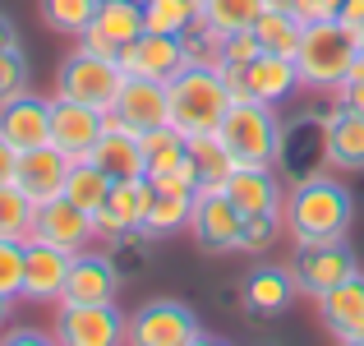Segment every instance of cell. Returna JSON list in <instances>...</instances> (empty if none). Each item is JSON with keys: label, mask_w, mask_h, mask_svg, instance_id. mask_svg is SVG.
<instances>
[{"label": "cell", "mask_w": 364, "mask_h": 346, "mask_svg": "<svg viewBox=\"0 0 364 346\" xmlns=\"http://www.w3.org/2000/svg\"><path fill=\"white\" fill-rule=\"evenodd\" d=\"M263 9H267V0H203L198 23L213 28L217 37H231V33H249Z\"/></svg>", "instance_id": "27"}, {"label": "cell", "mask_w": 364, "mask_h": 346, "mask_svg": "<svg viewBox=\"0 0 364 346\" xmlns=\"http://www.w3.org/2000/svg\"><path fill=\"white\" fill-rule=\"evenodd\" d=\"M332 98H337V107H341V111L364 115V79H346L337 93H332Z\"/></svg>", "instance_id": "43"}, {"label": "cell", "mask_w": 364, "mask_h": 346, "mask_svg": "<svg viewBox=\"0 0 364 346\" xmlns=\"http://www.w3.org/2000/svg\"><path fill=\"white\" fill-rule=\"evenodd\" d=\"M341 346H364V337H355V342H341Z\"/></svg>", "instance_id": "51"}, {"label": "cell", "mask_w": 364, "mask_h": 346, "mask_svg": "<svg viewBox=\"0 0 364 346\" xmlns=\"http://www.w3.org/2000/svg\"><path fill=\"white\" fill-rule=\"evenodd\" d=\"M222 189L245 217H282L286 189L277 180V167H235Z\"/></svg>", "instance_id": "18"}, {"label": "cell", "mask_w": 364, "mask_h": 346, "mask_svg": "<svg viewBox=\"0 0 364 346\" xmlns=\"http://www.w3.org/2000/svg\"><path fill=\"white\" fill-rule=\"evenodd\" d=\"M295 295H300V286H295L291 268H282V263L254 268V273L245 277V286H240V305L254 314V319H277V314H286Z\"/></svg>", "instance_id": "21"}, {"label": "cell", "mask_w": 364, "mask_h": 346, "mask_svg": "<svg viewBox=\"0 0 364 346\" xmlns=\"http://www.w3.org/2000/svg\"><path fill=\"white\" fill-rule=\"evenodd\" d=\"M148 180H116L102 204V213L92 217L97 222V240H129L143 236V217H148Z\"/></svg>", "instance_id": "15"}, {"label": "cell", "mask_w": 364, "mask_h": 346, "mask_svg": "<svg viewBox=\"0 0 364 346\" xmlns=\"http://www.w3.org/2000/svg\"><path fill=\"white\" fill-rule=\"evenodd\" d=\"M189 208H194V199H185V194H157V189H152V194H148V217H143V236L161 240V236L185 231L189 226Z\"/></svg>", "instance_id": "30"}, {"label": "cell", "mask_w": 364, "mask_h": 346, "mask_svg": "<svg viewBox=\"0 0 364 346\" xmlns=\"http://www.w3.org/2000/svg\"><path fill=\"white\" fill-rule=\"evenodd\" d=\"M217 134H222L226 152L235 157V167H277L286 152V130L277 107H263V102H249V98L231 102Z\"/></svg>", "instance_id": "4"}, {"label": "cell", "mask_w": 364, "mask_h": 346, "mask_svg": "<svg viewBox=\"0 0 364 346\" xmlns=\"http://www.w3.org/2000/svg\"><path fill=\"white\" fill-rule=\"evenodd\" d=\"M23 258L28 240H0V295H9V300L23 295Z\"/></svg>", "instance_id": "35"}, {"label": "cell", "mask_w": 364, "mask_h": 346, "mask_svg": "<svg viewBox=\"0 0 364 346\" xmlns=\"http://www.w3.org/2000/svg\"><path fill=\"white\" fill-rule=\"evenodd\" d=\"M258 56H263V46H258L254 28H249V33L222 37V70H245V65H254Z\"/></svg>", "instance_id": "39"}, {"label": "cell", "mask_w": 364, "mask_h": 346, "mask_svg": "<svg viewBox=\"0 0 364 346\" xmlns=\"http://www.w3.org/2000/svg\"><path fill=\"white\" fill-rule=\"evenodd\" d=\"M180 37H185V56H189V65H213V70H222V37H217L213 28L194 23L189 33H180Z\"/></svg>", "instance_id": "38"}, {"label": "cell", "mask_w": 364, "mask_h": 346, "mask_svg": "<svg viewBox=\"0 0 364 346\" xmlns=\"http://www.w3.org/2000/svg\"><path fill=\"white\" fill-rule=\"evenodd\" d=\"M355 273H360V263H355V254L346 249V240L304 245L300 254H295V263H291L295 286H300V295H309V300L328 295L337 282H346V277H355Z\"/></svg>", "instance_id": "9"}, {"label": "cell", "mask_w": 364, "mask_h": 346, "mask_svg": "<svg viewBox=\"0 0 364 346\" xmlns=\"http://www.w3.org/2000/svg\"><path fill=\"white\" fill-rule=\"evenodd\" d=\"M198 23V5L194 0H143V28L148 33H189Z\"/></svg>", "instance_id": "32"}, {"label": "cell", "mask_w": 364, "mask_h": 346, "mask_svg": "<svg viewBox=\"0 0 364 346\" xmlns=\"http://www.w3.org/2000/svg\"><path fill=\"white\" fill-rule=\"evenodd\" d=\"M102 130H107V111H92V107H79V102L51 98V143L70 162L92 157Z\"/></svg>", "instance_id": "12"}, {"label": "cell", "mask_w": 364, "mask_h": 346, "mask_svg": "<svg viewBox=\"0 0 364 346\" xmlns=\"http://www.w3.org/2000/svg\"><path fill=\"white\" fill-rule=\"evenodd\" d=\"M323 162L332 171H364V115L341 107L323 115Z\"/></svg>", "instance_id": "24"}, {"label": "cell", "mask_w": 364, "mask_h": 346, "mask_svg": "<svg viewBox=\"0 0 364 346\" xmlns=\"http://www.w3.org/2000/svg\"><path fill=\"white\" fill-rule=\"evenodd\" d=\"M139 139H143V157H148V176L152 171H171V167H180V162L189 157L185 134H180L176 125H157V130L139 134Z\"/></svg>", "instance_id": "34"}, {"label": "cell", "mask_w": 364, "mask_h": 346, "mask_svg": "<svg viewBox=\"0 0 364 346\" xmlns=\"http://www.w3.org/2000/svg\"><path fill=\"white\" fill-rule=\"evenodd\" d=\"M0 346H60L51 328H5Z\"/></svg>", "instance_id": "42"}, {"label": "cell", "mask_w": 364, "mask_h": 346, "mask_svg": "<svg viewBox=\"0 0 364 346\" xmlns=\"http://www.w3.org/2000/svg\"><path fill=\"white\" fill-rule=\"evenodd\" d=\"M189 346H231V342H226V337H213V332H198Z\"/></svg>", "instance_id": "47"}, {"label": "cell", "mask_w": 364, "mask_h": 346, "mask_svg": "<svg viewBox=\"0 0 364 346\" xmlns=\"http://www.w3.org/2000/svg\"><path fill=\"white\" fill-rule=\"evenodd\" d=\"M300 93V70H295V56H258L254 65L240 70V88L235 98L249 102H263V107H282Z\"/></svg>", "instance_id": "13"}, {"label": "cell", "mask_w": 364, "mask_h": 346, "mask_svg": "<svg viewBox=\"0 0 364 346\" xmlns=\"http://www.w3.org/2000/svg\"><path fill=\"white\" fill-rule=\"evenodd\" d=\"M166 102H171V125L189 139V134H217L222 130L235 93L226 88L222 70H213V65H185L166 83Z\"/></svg>", "instance_id": "2"}, {"label": "cell", "mask_w": 364, "mask_h": 346, "mask_svg": "<svg viewBox=\"0 0 364 346\" xmlns=\"http://www.w3.org/2000/svg\"><path fill=\"white\" fill-rule=\"evenodd\" d=\"M185 148H189V162H194V171H198V185L203 189H222L226 176L235 171V157L226 152L222 134H189Z\"/></svg>", "instance_id": "25"}, {"label": "cell", "mask_w": 364, "mask_h": 346, "mask_svg": "<svg viewBox=\"0 0 364 346\" xmlns=\"http://www.w3.org/2000/svg\"><path fill=\"white\" fill-rule=\"evenodd\" d=\"M111 120H120L124 130L134 134H148L157 125H171V102H166V83H152V79H129L124 74L120 93H116V107L107 111Z\"/></svg>", "instance_id": "14"}, {"label": "cell", "mask_w": 364, "mask_h": 346, "mask_svg": "<svg viewBox=\"0 0 364 346\" xmlns=\"http://www.w3.org/2000/svg\"><path fill=\"white\" fill-rule=\"evenodd\" d=\"M185 65H189L185 37H171V33H139L129 46H120V70L129 74V79L171 83Z\"/></svg>", "instance_id": "10"}, {"label": "cell", "mask_w": 364, "mask_h": 346, "mask_svg": "<svg viewBox=\"0 0 364 346\" xmlns=\"http://www.w3.org/2000/svg\"><path fill=\"white\" fill-rule=\"evenodd\" d=\"M92 162H97L111 180H139V176H148L143 139L134 130H124L120 120H111V115H107V130H102L97 148H92Z\"/></svg>", "instance_id": "23"}, {"label": "cell", "mask_w": 364, "mask_h": 346, "mask_svg": "<svg viewBox=\"0 0 364 346\" xmlns=\"http://www.w3.org/2000/svg\"><path fill=\"white\" fill-rule=\"evenodd\" d=\"M148 180V189H157V194H185V199H194L198 189V171H194V162H180V167H171V171H152V176H143Z\"/></svg>", "instance_id": "37"}, {"label": "cell", "mask_w": 364, "mask_h": 346, "mask_svg": "<svg viewBox=\"0 0 364 346\" xmlns=\"http://www.w3.org/2000/svg\"><path fill=\"white\" fill-rule=\"evenodd\" d=\"M318 319L337 342L364 337V273L337 282L328 295H318Z\"/></svg>", "instance_id": "22"}, {"label": "cell", "mask_w": 364, "mask_h": 346, "mask_svg": "<svg viewBox=\"0 0 364 346\" xmlns=\"http://www.w3.org/2000/svg\"><path fill=\"white\" fill-rule=\"evenodd\" d=\"M355 222V199L337 176H300L282 199V231L295 249L346 240Z\"/></svg>", "instance_id": "1"}, {"label": "cell", "mask_w": 364, "mask_h": 346, "mask_svg": "<svg viewBox=\"0 0 364 346\" xmlns=\"http://www.w3.org/2000/svg\"><path fill=\"white\" fill-rule=\"evenodd\" d=\"M111 185H116V180H111L92 157H83V162H74L70 176H65V199H70L74 208H83V213L97 217L102 204H107V194H111Z\"/></svg>", "instance_id": "26"}, {"label": "cell", "mask_w": 364, "mask_h": 346, "mask_svg": "<svg viewBox=\"0 0 364 346\" xmlns=\"http://www.w3.org/2000/svg\"><path fill=\"white\" fill-rule=\"evenodd\" d=\"M116 291H120L116 263H111L107 254H97V249H83V254H74V263H70L60 300H70V305H107V300H116Z\"/></svg>", "instance_id": "19"}, {"label": "cell", "mask_w": 364, "mask_h": 346, "mask_svg": "<svg viewBox=\"0 0 364 346\" xmlns=\"http://www.w3.org/2000/svg\"><path fill=\"white\" fill-rule=\"evenodd\" d=\"M0 134L14 143L18 152L51 143V98H37L33 88L18 93L14 102L0 107Z\"/></svg>", "instance_id": "20"}, {"label": "cell", "mask_w": 364, "mask_h": 346, "mask_svg": "<svg viewBox=\"0 0 364 346\" xmlns=\"http://www.w3.org/2000/svg\"><path fill=\"white\" fill-rule=\"evenodd\" d=\"M240 231H245V213L226 199V189H198L194 208H189V236L213 254L240 249Z\"/></svg>", "instance_id": "8"}, {"label": "cell", "mask_w": 364, "mask_h": 346, "mask_svg": "<svg viewBox=\"0 0 364 346\" xmlns=\"http://www.w3.org/2000/svg\"><path fill=\"white\" fill-rule=\"evenodd\" d=\"M124 319L116 300L107 305H70L60 300L55 305V319L51 332L60 346H124Z\"/></svg>", "instance_id": "7"}, {"label": "cell", "mask_w": 364, "mask_h": 346, "mask_svg": "<svg viewBox=\"0 0 364 346\" xmlns=\"http://www.w3.org/2000/svg\"><path fill=\"white\" fill-rule=\"evenodd\" d=\"M74 254L46 245V240H28V258H23V295L18 300L33 305H60L65 295V277H70Z\"/></svg>", "instance_id": "16"}, {"label": "cell", "mask_w": 364, "mask_h": 346, "mask_svg": "<svg viewBox=\"0 0 364 346\" xmlns=\"http://www.w3.org/2000/svg\"><path fill=\"white\" fill-rule=\"evenodd\" d=\"M14 171H18V148L5 139V134H0V185H9V180H14Z\"/></svg>", "instance_id": "45"}, {"label": "cell", "mask_w": 364, "mask_h": 346, "mask_svg": "<svg viewBox=\"0 0 364 346\" xmlns=\"http://www.w3.org/2000/svg\"><path fill=\"white\" fill-rule=\"evenodd\" d=\"M267 5H272V9H291L295 0H267Z\"/></svg>", "instance_id": "50"}, {"label": "cell", "mask_w": 364, "mask_h": 346, "mask_svg": "<svg viewBox=\"0 0 364 346\" xmlns=\"http://www.w3.org/2000/svg\"><path fill=\"white\" fill-rule=\"evenodd\" d=\"M9 310H14V300H9V295H0V332H5V323H9Z\"/></svg>", "instance_id": "48"}, {"label": "cell", "mask_w": 364, "mask_h": 346, "mask_svg": "<svg viewBox=\"0 0 364 346\" xmlns=\"http://www.w3.org/2000/svg\"><path fill=\"white\" fill-rule=\"evenodd\" d=\"M194 5H198V9H203V0H194Z\"/></svg>", "instance_id": "52"}, {"label": "cell", "mask_w": 364, "mask_h": 346, "mask_svg": "<svg viewBox=\"0 0 364 346\" xmlns=\"http://www.w3.org/2000/svg\"><path fill=\"white\" fill-rule=\"evenodd\" d=\"M37 222V204L23 194V189L9 180L0 185V240H28Z\"/></svg>", "instance_id": "31"}, {"label": "cell", "mask_w": 364, "mask_h": 346, "mask_svg": "<svg viewBox=\"0 0 364 346\" xmlns=\"http://www.w3.org/2000/svg\"><path fill=\"white\" fill-rule=\"evenodd\" d=\"M254 37L267 56H295L300 51V37H304V23L295 19V9H272L267 5L254 23Z\"/></svg>", "instance_id": "28"}, {"label": "cell", "mask_w": 364, "mask_h": 346, "mask_svg": "<svg viewBox=\"0 0 364 346\" xmlns=\"http://www.w3.org/2000/svg\"><path fill=\"white\" fill-rule=\"evenodd\" d=\"M198 332H203L198 314L185 300H171V295L143 300L124 319V346H189Z\"/></svg>", "instance_id": "6"}, {"label": "cell", "mask_w": 364, "mask_h": 346, "mask_svg": "<svg viewBox=\"0 0 364 346\" xmlns=\"http://www.w3.org/2000/svg\"><path fill=\"white\" fill-rule=\"evenodd\" d=\"M28 240H46V245L65 249V254H83V249H92V240H97V222H92V213H83V208H74L70 199H51V204H37V222H33V236Z\"/></svg>", "instance_id": "11"}, {"label": "cell", "mask_w": 364, "mask_h": 346, "mask_svg": "<svg viewBox=\"0 0 364 346\" xmlns=\"http://www.w3.org/2000/svg\"><path fill=\"white\" fill-rule=\"evenodd\" d=\"M74 162L65 157L55 143H42V148H28L18 152V171H14V185L23 189L33 204H51V199L65 194V176H70Z\"/></svg>", "instance_id": "17"}, {"label": "cell", "mask_w": 364, "mask_h": 346, "mask_svg": "<svg viewBox=\"0 0 364 346\" xmlns=\"http://www.w3.org/2000/svg\"><path fill=\"white\" fill-rule=\"evenodd\" d=\"M120 83H124L120 61H107V56H92V51H83V46H74V51L60 61V70H55V93L51 98L79 102V107H92V111H111Z\"/></svg>", "instance_id": "5"}, {"label": "cell", "mask_w": 364, "mask_h": 346, "mask_svg": "<svg viewBox=\"0 0 364 346\" xmlns=\"http://www.w3.org/2000/svg\"><path fill=\"white\" fill-rule=\"evenodd\" d=\"M33 88V70H28V56L23 51H0V107L14 102L18 93Z\"/></svg>", "instance_id": "36"}, {"label": "cell", "mask_w": 364, "mask_h": 346, "mask_svg": "<svg viewBox=\"0 0 364 346\" xmlns=\"http://www.w3.org/2000/svg\"><path fill=\"white\" fill-rule=\"evenodd\" d=\"M360 56V42L346 23L328 19V23H304L300 51H295V70H300V88L309 93H337L350 79V65Z\"/></svg>", "instance_id": "3"}, {"label": "cell", "mask_w": 364, "mask_h": 346, "mask_svg": "<svg viewBox=\"0 0 364 346\" xmlns=\"http://www.w3.org/2000/svg\"><path fill=\"white\" fill-rule=\"evenodd\" d=\"M97 5H102V0H42V23L51 28V33L79 37V33H88V28H92Z\"/></svg>", "instance_id": "33"}, {"label": "cell", "mask_w": 364, "mask_h": 346, "mask_svg": "<svg viewBox=\"0 0 364 346\" xmlns=\"http://www.w3.org/2000/svg\"><path fill=\"white\" fill-rule=\"evenodd\" d=\"M79 46H83V51H92V56H107V61H120V46L107 42L102 33H92V28H88V33H79Z\"/></svg>", "instance_id": "44"}, {"label": "cell", "mask_w": 364, "mask_h": 346, "mask_svg": "<svg viewBox=\"0 0 364 346\" xmlns=\"http://www.w3.org/2000/svg\"><path fill=\"white\" fill-rule=\"evenodd\" d=\"M291 9L300 23H328V19L341 14V0H295Z\"/></svg>", "instance_id": "41"}, {"label": "cell", "mask_w": 364, "mask_h": 346, "mask_svg": "<svg viewBox=\"0 0 364 346\" xmlns=\"http://www.w3.org/2000/svg\"><path fill=\"white\" fill-rule=\"evenodd\" d=\"M350 33H355V42H360V51H364V19H360L355 28H350Z\"/></svg>", "instance_id": "49"}, {"label": "cell", "mask_w": 364, "mask_h": 346, "mask_svg": "<svg viewBox=\"0 0 364 346\" xmlns=\"http://www.w3.org/2000/svg\"><path fill=\"white\" fill-rule=\"evenodd\" d=\"M0 51H23V37H18V23L0 9Z\"/></svg>", "instance_id": "46"}, {"label": "cell", "mask_w": 364, "mask_h": 346, "mask_svg": "<svg viewBox=\"0 0 364 346\" xmlns=\"http://www.w3.org/2000/svg\"><path fill=\"white\" fill-rule=\"evenodd\" d=\"M282 236V217H245L240 231V254H263L272 240Z\"/></svg>", "instance_id": "40"}, {"label": "cell", "mask_w": 364, "mask_h": 346, "mask_svg": "<svg viewBox=\"0 0 364 346\" xmlns=\"http://www.w3.org/2000/svg\"><path fill=\"white\" fill-rule=\"evenodd\" d=\"M92 33H102L116 46H129L139 33H148L143 28V0H102L97 19H92Z\"/></svg>", "instance_id": "29"}]
</instances>
